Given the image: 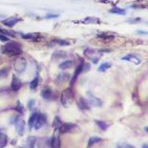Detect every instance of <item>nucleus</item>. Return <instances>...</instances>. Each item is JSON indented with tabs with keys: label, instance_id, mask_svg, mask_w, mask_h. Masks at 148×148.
<instances>
[{
	"label": "nucleus",
	"instance_id": "1",
	"mask_svg": "<svg viewBox=\"0 0 148 148\" xmlns=\"http://www.w3.org/2000/svg\"><path fill=\"white\" fill-rule=\"evenodd\" d=\"M1 52L9 57H17L23 53L21 44L16 41H8L5 45L2 46Z\"/></svg>",
	"mask_w": 148,
	"mask_h": 148
},
{
	"label": "nucleus",
	"instance_id": "2",
	"mask_svg": "<svg viewBox=\"0 0 148 148\" xmlns=\"http://www.w3.org/2000/svg\"><path fill=\"white\" fill-rule=\"evenodd\" d=\"M74 101V92L72 90V88H67L65 89L62 93H61V103L62 105L68 108Z\"/></svg>",
	"mask_w": 148,
	"mask_h": 148
},
{
	"label": "nucleus",
	"instance_id": "3",
	"mask_svg": "<svg viewBox=\"0 0 148 148\" xmlns=\"http://www.w3.org/2000/svg\"><path fill=\"white\" fill-rule=\"evenodd\" d=\"M60 133H76L79 131V127L75 123H62V125L59 128Z\"/></svg>",
	"mask_w": 148,
	"mask_h": 148
},
{
	"label": "nucleus",
	"instance_id": "4",
	"mask_svg": "<svg viewBox=\"0 0 148 148\" xmlns=\"http://www.w3.org/2000/svg\"><path fill=\"white\" fill-rule=\"evenodd\" d=\"M14 68L15 71L18 75H21L25 72L26 68H27V60L26 58H24L22 57H19L16 60L14 61Z\"/></svg>",
	"mask_w": 148,
	"mask_h": 148
},
{
	"label": "nucleus",
	"instance_id": "5",
	"mask_svg": "<svg viewBox=\"0 0 148 148\" xmlns=\"http://www.w3.org/2000/svg\"><path fill=\"white\" fill-rule=\"evenodd\" d=\"M97 53L98 52L95 50H93V49H90V48L86 49V50L84 51V55L91 61H93L94 64H97L98 62V60H100V57H101V55H98Z\"/></svg>",
	"mask_w": 148,
	"mask_h": 148
},
{
	"label": "nucleus",
	"instance_id": "6",
	"mask_svg": "<svg viewBox=\"0 0 148 148\" xmlns=\"http://www.w3.org/2000/svg\"><path fill=\"white\" fill-rule=\"evenodd\" d=\"M87 97H88L87 100H88V102L90 105L94 106V107H100L101 105H102V100H101L100 98L95 97V95L91 94L90 92H88L87 93Z\"/></svg>",
	"mask_w": 148,
	"mask_h": 148
},
{
	"label": "nucleus",
	"instance_id": "7",
	"mask_svg": "<svg viewBox=\"0 0 148 148\" xmlns=\"http://www.w3.org/2000/svg\"><path fill=\"white\" fill-rule=\"evenodd\" d=\"M14 124H15V130H16L17 134L19 136H23L24 131H25V121H24V119L21 118L16 119Z\"/></svg>",
	"mask_w": 148,
	"mask_h": 148
},
{
	"label": "nucleus",
	"instance_id": "8",
	"mask_svg": "<svg viewBox=\"0 0 148 148\" xmlns=\"http://www.w3.org/2000/svg\"><path fill=\"white\" fill-rule=\"evenodd\" d=\"M75 23H81V24H100V19L95 16H87L85 18H83L81 20L78 21H74Z\"/></svg>",
	"mask_w": 148,
	"mask_h": 148
},
{
	"label": "nucleus",
	"instance_id": "9",
	"mask_svg": "<svg viewBox=\"0 0 148 148\" xmlns=\"http://www.w3.org/2000/svg\"><path fill=\"white\" fill-rule=\"evenodd\" d=\"M19 21H21V18L17 17V16H12V17L7 18V19L2 20L1 22H2V24H4V25H6L7 27L13 28L15 24H17Z\"/></svg>",
	"mask_w": 148,
	"mask_h": 148
},
{
	"label": "nucleus",
	"instance_id": "10",
	"mask_svg": "<svg viewBox=\"0 0 148 148\" xmlns=\"http://www.w3.org/2000/svg\"><path fill=\"white\" fill-rule=\"evenodd\" d=\"M46 121H47V119H46V117L43 115V114H39L38 115V118L36 119L35 121V124L33 126V128L35 129V130H39V129H41L43 126L45 125Z\"/></svg>",
	"mask_w": 148,
	"mask_h": 148
},
{
	"label": "nucleus",
	"instance_id": "11",
	"mask_svg": "<svg viewBox=\"0 0 148 148\" xmlns=\"http://www.w3.org/2000/svg\"><path fill=\"white\" fill-rule=\"evenodd\" d=\"M83 66H84V62H83V61H80V63L78 64V66L76 67L75 73H74V76H73L72 79H71V86H73L74 84H75V82H76V79H78V76H79V74L83 72Z\"/></svg>",
	"mask_w": 148,
	"mask_h": 148
},
{
	"label": "nucleus",
	"instance_id": "12",
	"mask_svg": "<svg viewBox=\"0 0 148 148\" xmlns=\"http://www.w3.org/2000/svg\"><path fill=\"white\" fill-rule=\"evenodd\" d=\"M21 36L24 39L33 40V41H38L41 38V35L39 33H25V35H21Z\"/></svg>",
	"mask_w": 148,
	"mask_h": 148
},
{
	"label": "nucleus",
	"instance_id": "13",
	"mask_svg": "<svg viewBox=\"0 0 148 148\" xmlns=\"http://www.w3.org/2000/svg\"><path fill=\"white\" fill-rule=\"evenodd\" d=\"M50 140H48L47 138H40L38 140H35L33 148H50Z\"/></svg>",
	"mask_w": 148,
	"mask_h": 148
},
{
	"label": "nucleus",
	"instance_id": "14",
	"mask_svg": "<svg viewBox=\"0 0 148 148\" xmlns=\"http://www.w3.org/2000/svg\"><path fill=\"white\" fill-rule=\"evenodd\" d=\"M41 97L46 100H51L54 98V93L49 87H46L41 91Z\"/></svg>",
	"mask_w": 148,
	"mask_h": 148
},
{
	"label": "nucleus",
	"instance_id": "15",
	"mask_svg": "<svg viewBox=\"0 0 148 148\" xmlns=\"http://www.w3.org/2000/svg\"><path fill=\"white\" fill-rule=\"evenodd\" d=\"M121 59L129 61V62H133L134 64H136V65H138V64H140V62H141L140 58H138L137 55H127L126 57H121Z\"/></svg>",
	"mask_w": 148,
	"mask_h": 148
},
{
	"label": "nucleus",
	"instance_id": "16",
	"mask_svg": "<svg viewBox=\"0 0 148 148\" xmlns=\"http://www.w3.org/2000/svg\"><path fill=\"white\" fill-rule=\"evenodd\" d=\"M50 145H51V148H61L59 136L54 135L53 137H52L51 140H50Z\"/></svg>",
	"mask_w": 148,
	"mask_h": 148
},
{
	"label": "nucleus",
	"instance_id": "17",
	"mask_svg": "<svg viewBox=\"0 0 148 148\" xmlns=\"http://www.w3.org/2000/svg\"><path fill=\"white\" fill-rule=\"evenodd\" d=\"M22 86V83H21L20 79L16 78L15 76H13V80H12V84H11V88L13 91H18Z\"/></svg>",
	"mask_w": 148,
	"mask_h": 148
},
{
	"label": "nucleus",
	"instance_id": "18",
	"mask_svg": "<svg viewBox=\"0 0 148 148\" xmlns=\"http://www.w3.org/2000/svg\"><path fill=\"white\" fill-rule=\"evenodd\" d=\"M78 105L81 110H89L90 109V104H89L88 100H85L84 98H79L78 100Z\"/></svg>",
	"mask_w": 148,
	"mask_h": 148
},
{
	"label": "nucleus",
	"instance_id": "19",
	"mask_svg": "<svg viewBox=\"0 0 148 148\" xmlns=\"http://www.w3.org/2000/svg\"><path fill=\"white\" fill-rule=\"evenodd\" d=\"M115 36H116L115 33H109V32L100 33H98V38L104 39V40H112V39L115 38Z\"/></svg>",
	"mask_w": 148,
	"mask_h": 148
},
{
	"label": "nucleus",
	"instance_id": "20",
	"mask_svg": "<svg viewBox=\"0 0 148 148\" xmlns=\"http://www.w3.org/2000/svg\"><path fill=\"white\" fill-rule=\"evenodd\" d=\"M38 115H39L38 113H33L31 115L30 119H29V128L30 129L33 128V126H35V124L36 119H38Z\"/></svg>",
	"mask_w": 148,
	"mask_h": 148
},
{
	"label": "nucleus",
	"instance_id": "21",
	"mask_svg": "<svg viewBox=\"0 0 148 148\" xmlns=\"http://www.w3.org/2000/svg\"><path fill=\"white\" fill-rule=\"evenodd\" d=\"M73 66V61L72 60H65L63 61V62H61L58 67H59V69H62V70H67L69 69Z\"/></svg>",
	"mask_w": 148,
	"mask_h": 148
},
{
	"label": "nucleus",
	"instance_id": "22",
	"mask_svg": "<svg viewBox=\"0 0 148 148\" xmlns=\"http://www.w3.org/2000/svg\"><path fill=\"white\" fill-rule=\"evenodd\" d=\"M8 143V137L4 133L0 132V148H4Z\"/></svg>",
	"mask_w": 148,
	"mask_h": 148
},
{
	"label": "nucleus",
	"instance_id": "23",
	"mask_svg": "<svg viewBox=\"0 0 148 148\" xmlns=\"http://www.w3.org/2000/svg\"><path fill=\"white\" fill-rule=\"evenodd\" d=\"M95 123L98 124V126L100 127L102 131H106L108 128L110 127V123H108L106 121H95Z\"/></svg>",
	"mask_w": 148,
	"mask_h": 148
},
{
	"label": "nucleus",
	"instance_id": "24",
	"mask_svg": "<svg viewBox=\"0 0 148 148\" xmlns=\"http://www.w3.org/2000/svg\"><path fill=\"white\" fill-rule=\"evenodd\" d=\"M35 143V137H29L27 138L24 148H33Z\"/></svg>",
	"mask_w": 148,
	"mask_h": 148
},
{
	"label": "nucleus",
	"instance_id": "25",
	"mask_svg": "<svg viewBox=\"0 0 148 148\" xmlns=\"http://www.w3.org/2000/svg\"><path fill=\"white\" fill-rule=\"evenodd\" d=\"M70 78V76L68 75V74H60V75L57 76V79H55V81H57V83H61V82H65L66 80H68Z\"/></svg>",
	"mask_w": 148,
	"mask_h": 148
},
{
	"label": "nucleus",
	"instance_id": "26",
	"mask_svg": "<svg viewBox=\"0 0 148 148\" xmlns=\"http://www.w3.org/2000/svg\"><path fill=\"white\" fill-rule=\"evenodd\" d=\"M100 141H101V138L100 137H91L89 138V141H88V148L95 145V143H100Z\"/></svg>",
	"mask_w": 148,
	"mask_h": 148
},
{
	"label": "nucleus",
	"instance_id": "27",
	"mask_svg": "<svg viewBox=\"0 0 148 148\" xmlns=\"http://www.w3.org/2000/svg\"><path fill=\"white\" fill-rule=\"evenodd\" d=\"M111 14H121V15H124L126 14V11L123 10V9H121V8H112L111 10L109 11Z\"/></svg>",
	"mask_w": 148,
	"mask_h": 148
},
{
	"label": "nucleus",
	"instance_id": "28",
	"mask_svg": "<svg viewBox=\"0 0 148 148\" xmlns=\"http://www.w3.org/2000/svg\"><path fill=\"white\" fill-rule=\"evenodd\" d=\"M62 125V122L60 121V119L58 117H55V119H54V122H53V127L55 131H57V130H59V128H60V126Z\"/></svg>",
	"mask_w": 148,
	"mask_h": 148
},
{
	"label": "nucleus",
	"instance_id": "29",
	"mask_svg": "<svg viewBox=\"0 0 148 148\" xmlns=\"http://www.w3.org/2000/svg\"><path fill=\"white\" fill-rule=\"evenodd\" d=\"M111 67L110 62H104L102 64H100V66L98 67V72H105L106 70H108Z\"/></svg>",
	"mask_w": 148,
	"mask_h": 148
},
{
	"label": "nucleus",
	"instance_id": "30",
	"mask_svg": "<svg viewBox=\"0 0 148 148\" xmlns=\"http://www.w3.org/2000/svg\"><path fill=\"white\" fill-rule=\"evenodd\" d=\"M53 43H55V44H58L60 46H68L70 45V42L65 40V39H54Z\"/></svg>",
	"mask_w": 148,
	"mask_h": 148
},
{
	"label": "nucleus",
	"instance_id": "31",
	"mask_svg": "<svg viewBox=\"0 0 148 148\" xmlns=\"http://www.w3.org/2000/svg\"><path fill=\"white\" fill-rule=\"evenodd\" d=\"M38 76H35V78L30 82V88L32 89V90H35V89L38 88Z\"/></svg>",
	"mask_w": 148,
	"mask_h": 148
},
{
	"label": "nucleus",
	"instance_id": "32",
	"mask_svg": "<svg viewBox=\"0 0 148 148\" xmlns=\"http://www.w3.org/2000/svg\"><path fill=\"white\" fill-rule=\"evenodd\" d=\"M0 33L7 35V36H9V38H15V35L13 32H10V31H7V30H4V29H2V28H0Z\"/></svg>",
	"mask_w": 148,
	"mask_h": 148
},
{
	"label": "nucleus",
	"instance_id": "33",
	"mask_svg": "<svg viewBox=\"0 0 148 148\" xmlns=\"http://www.w3.org/2000/svg\"><path fill=\"white\" fill-rule=\"evenodd\" d=\"M9 73H10V70H9L8 68H4V69H2L0 71V78H5L6 76L9 75Z\"/></svg>",
	"mask_w": 148,
	"mask_h": 148
},
{
	"label": "nucleus",
	"instance_id": "34",
	"mask_svg": "<svg viewBox=\"0 0 148 148\" xmlns=\"http://www.w3.org/2000/svg\"><path fill=\"white\" fill-rule=\"evenodd\" d=\"M66 53L65 52H62V51H57L54 54V57L55 58H57V57H66Z\"/></svg>",
	"mask_w": 148,
	"mask_h": 148
},
{
	"label": "nucleus",
	"instance_id": "35",
	"mask_svg": "<svg viewBox=\"0 0 148 148\" xmlns=\"http://www.w3.org/2000/svg\"><path fill=\"white\" fill-rule=\"evenodd\" d=\"M16 110H17L18 112H19L20 114H23V113H24V106H23L22 104H21L20 102H19V101H18V102H17Z\"/></svg>",
	"mask_w": 148,
	"mask_h": 148
},
{
	"label": "nucleus",
	"instance_id": "36",
	"mask_svg": "<svg viewBox=\"0 0 148 148\" xmlns=\"http://www.w3.org/2000/svg\"><path fill=\"white\" fill-rule=\"evenodd\" d=\"M0 41H3V42H8L10 41V39L7 35H2V33H0Z\"/></svg>",
	"mask_w": 148,
	"mask_h": 148
},
{
	"label": "nucleus",
	"instance_id": "37",
	"mask_svg": "<svg viewBox=\"0 0 148 148\" xmlns=\"http://www.w3.org/2000/svg\"><path fill=\"white\" fill-rule=\"evenodd\" d=\"M35 101L33 100H31L29 102H28V107L30 108V109H32V108H33V106H35Z\"/></svg>",
	"mask_w": 148,
	"mask_h": 148
},
{
	"label": "nucleus",
	"instance_id": "38",
	"mask_svg": "<svg viewBox=\"0 0 148 148\" xmlns=\"http://www.w3.org/2000/svg\"><path fill=\"white\" fill-rule=\"evenodd\" d=\"M58 14H48L46 15V18H57Z\"/></svg>",
	"mask_w": 148,
	"mask_h": 148
},
{
	"label": "nucleus",
	"instance_id": "39",
	"mask_svg": "<svg viewBox=\"0 0 148 148\" xmlns=\"http://www.w3.org/2000/svg\"><path fill=\"white\" fill-rule=\"evenodd\" d=\"M140 18H136V19H130V20H128L129 22H131V23H135V22H138V21H140Z\"/></svg>",
	"mask_w": 148,
	"mask_h": 148
},
{
	"label": "nucleus",
	"instance_id": "40",
	"mask_svg": "<svg viewBox=\"0 0 148 148\" xmlns=\"http://www.w3.org/2000/svg\"><path fill=\"white\" fill-rule=\"evenodd\" d=\"M124 148H137V147H135L134 145H131V144H125Z\"/></svg>",
	"mask_w": 148,
	"mask_h": 148
},
{
	"label": "nucleus",
	"instance_id": "41",
	"mask_svg": "<svg viewBox=\"0 0 148 148\" xmlns=\"http://www.w3.org/2000/svg\"><path fill=\"white\" fill-rule=\"evenodd\" d=\"M137 33H141V35H147V33H148L146 32H143V31H137Z\"/></svg>",
	"mask_w": 148,
	"mask_h": 148
},
{
	"label": "nucleus",
	"instance_id": "42",
	"mask_svg": "<svg viewBox=\"0 0 148 148\" xmlns=\"http://www.w3.org/2000/svg\"><path fill=\"white\" fill-rule=\"evenodd\" d=\"M144 131H145L146 133L148 134V126H146V127H144Z\"/></svg>",
	"mask_w": 148,
	"mask_h": 148
},
{
	"label": "nucleus",
	"instance_id": "43",
	"mask_svg": "<svg viewBox=\"0 0 148 148\" xmlns=\"http://www.w3.org/2000/svg\"><path fill=\"white\" fill-rule=\"evenodd\" d=\"M143 148H148V145H147V144H143Z\"/></svg>",
	"mask_w": 148,
	"mask_h": 148
}]
</instances>
